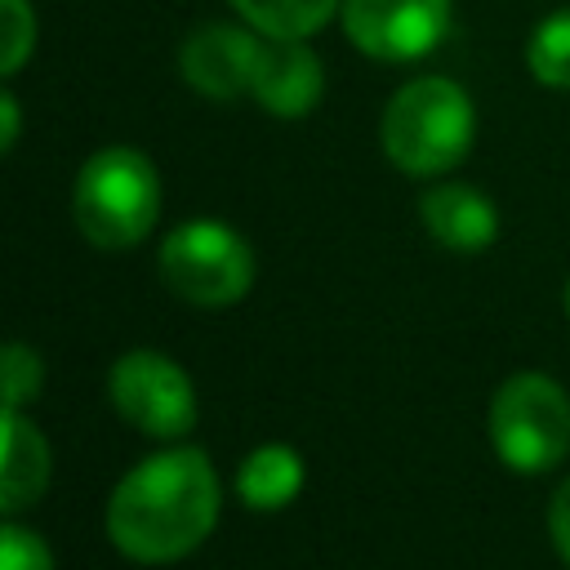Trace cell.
I'll use <instances>...</instances> for the list:
<instances>
[{
    "label": "cell",
    "mask_w": 570,
    "mask_h": 570,
    "mask_svg": "<svg viewBox=\"0 0 570 570\" xmlns=\"http://www.w3.org/2000/svg\"><path fill=\"white\" fill-rule=\"evenodd\" d=\"M0 570H53V557L45 548V539L27 525H18L13 517H4L0 530Z\"/></svg>",
    "instance_id": "obj_17"
},
{
    "label": "cell",
    "mask_w": 570,
    "mask_h": 570,
    "mask_svg": "<svg viewBox=\"0 0 570 570\" xmlns=\"http://www.w3.org/2000/svg\"><path fill=\"white\" fill-rule=\"evenodd\" d=\"M490 445L494 454L521 472L539 476L552 472L570 454V396L548 374H512L490 396Z\"/></svg>",
    "instance_id": "obj_4"
},
{
    "label": "cell",
    "mask_w": 570,
    "mask_h": 570,
    "mask_svg": "<svg viewBox=\"0 0 570 570\" xmlns=\"http://www.w3.org/2000/svg\"><path fill=\"white\" fill-rule=\"evenodd\" d=\"M36 53V4L0 0V76H18Z\"/></svg>",
    "instance_id": "obj_15"
},
{
    "label": "cell",
    "mask_w": 570,
    "mask_h": 570,
    "mask_svg": "<svg viewBox=\"0 0 570 570\" xmlns=\"http://www.w3.org/2000/svg\"><path fill=\"white\" fill-rule=\"evenodd\" d=\"M566 316H570V281H566Z\"/></svg>",
    "instance_id": "obj_20"
},
{
    "label": "cell",
    "mask_w": 570,
    "mask_h": 570,
    "mask_svg": "<svg viewBox=\"0 0 570 570\" xmlns=\"http://www.w3.org/2000/svg\"><path fill=\"white\" fill-rule=\"evenodd\" d=\"M227 9L263 36L312 40L316 31H325L338 18L343 0H227Z\"/></svg>",
    "instance_id": "obj_13"
},
{
    "label": "cell",
    "mask_w": 570,
    "mask_h": 570,
    "mask_svg": "<svg viewBox=\"0 0 570 570\" xmlns=\"http://www.w3.org/2000/svg\"><path fill=\"white\" fill-rule=\"evenodd\" d=\"M49 485V445L22 410H4V468H0V512H27Z\"/></svg>",
    "instance_id": "obj_11"
},
{
    "label": "cell",
    "mask_w": 570,
    "mask_h": 570,
    "mask_svg": "<svg viewBox=\"0 0 570 570\" xmlns=\"http://www.w3.org/2000/svg\"><path fill=\"white\" fill-rule=\"evenodd\" d=\"M303 476L307 472H303L298 450L272 441V445H258V450H249L240 459V468H236V494L254 512H281V508H289L298 499Z\"/></svg>",
    "instance_id": "obj_12"
},
{
    "label": "cell",
    "mask_w": 570,
    "mask_h": 570,
    "mask_svg": "<svg viewBox=\"0 0 570 570\" xmlns=\"http://www.w3.org/2000/svg\"><path fill=\"white\" fill-rule=\"evenodd\" d=\"M45 383V361L36 347L27 343H9L4 347V410H22L40 396Z\"/></svg>",
    "instance_id": "obj_16"
},
{
    "label": "cell",
    "mask_w": 570,
    "mask_h": 570,
    "mask_svg": "<svg viewBox=\"0 0 570 570\" xmlns=\"http://www.w3.org/2000/svg\"><path fill=\"white\" fill-rule=\"evenodd\" d=\"M107 396L129 428H138L156 441H178L183 432L196 428L191 379L178 361H169L156 347H134V352L116 356V365L107 374Z\"/></svg>",
    "instance_id": "obj_6"
},
{
    "label": "cell",
    "mask_w": 570,
    "mask_h": 570,
    "mask_svg": "<svg viewBox=\"0 0 570 570\" xmlns=\"http://www.w3.org/2000/svg\"><path fill=\"white\" fill-rule=\"evenodd\" d=\"M160 276L196 307H227L254 285V249L236 227L218 218H191L165 236Z\"/></svg>",
    "instance_id": "obj_5"
},
{
    "label": "cell",
    "mask_w": 570,
    "mask_h": 570,
    "mask_svg": "<svg viewBox=\"0 0 570 570\" xmlns=\"http://www.w3.org/2000/svg\"><path fill=\"white\" fill-rule=\"evenodd\" d=\"M548 530H552V543H557L561 561L570 566V481H561L552 503H548Z\"/></svg>",
    "instance_id": "obj_18"
},
{
    "label": "cell",
    "mask_w": 570,
    "mask_h": 570,
    "mask_svg": "<svg viewBox=\"0 0 570 570\" xmlns=\"http://www.w3.org/2000/svg\"><path fill=\"white\" fill-rule=\"evenodd\" d=\"M325 94V67L307 40H285V36H263L258 31V53L249 71V98L281 120H303Z\"/></svg>",
    "instance_id": "obj_8"
},
{
    "label": "cell",
    "mask_w": 570,
    "mask_h": 570,
    "mask_svg": "<svg viewBox=\"0 0 570 570\" xmlns=\"http://www.w3.org/2000/svg\"><path fill=\"white\" fill-rule=\"evenodd\" d=\"M160 214V178L147 151L102 147L94 151L71 187V218L80 236L98 249L138 245Z\"/></svg>",
    "instance_id": "obj_3"
},
{
    "label": "cell",
    "mask_w": 570,
    "mask_h": 570,
    "mask_svg": "<svg viewBox=\"0 0 570 570\" xmlns=\"http://www.w3.org/2000/svg\"><path fill=\"white\" fill-rule=\"evenodd\" d=\"M476 138V107L463 85L450 76H414L405 80L383 116H379V147L383 156L410 178L450 174Z\"/></svg>",
    "instance_id": "obj_2"
},
{
    "label": "cell",
    "mask_w": 570,
    "mask_h": 570,
    "mask_svg": "<svg viewBox=\"0 0 570 570\" xmlns=\"http://www.w3.org/2000/svg\"><path fill=\"white\" fill-rule=\"evenodd\" d=\"M454 18V0H343L338 27L356 53L374 62L428 58Z\"/></svg>",
    "instance_id": "obj_7"
},
{
    "label": "cell",
    "mask_w": 570,
    "mask_h": 570,
    "mask_svg": "<svg viewBox=\"0 0 570 570\" xmlns=\"http://www.w3.org/2000/svg\"><path fill=\"white\" fill-rule=\"evenodd\" d=\"M258 53V31L236 22H205L178 49V76L214 102H232L249 94V71Z\"/></svg>",
    "instance_id": "obj_9"
},
{
    "label": "cell",
    "mask_w": 570,
    "mask_h": 570,
    "mask_svg": "<svg viewBox=\"0 0 570 570\" xmlns=\"http://www.w3.org/2000/svg\"><path fill=\"white\" fill-rule=\"evenodd\" d=\"M218 503V476L205 450L174 445L120 476L107 499V534L134 561H178L205 543Z\"/></svg>",
    "instance_id": "obj_1"
},
{
    "label": "cell",
    "mask_w": 570,
    "mask_h": 570,
    "mask_svg": "<svg viewBox=\"0 0 570 570\" xmlns=\"http://www.w3.org/2000/svg\"><path fill=\"white\" fill-rule=\"evenodd\" d=\"M419 218L454 254H481L499 236V209L485 191L468 183H436L419 196Z\"/></svg>",
    "instance_id": "obj_10"
},
{
    "label": "cell",
    "mask_w": 570,
    "mask_h": 570,
    "mask_svg": "<svg viewBox=\"0 0 570 570\" xmlns=\"http://www.w3.org/2000/svg\"><path fill=\"white\" fill-rule=\"evenodd\" d=\"M18 129H22L18 98H13V89H0V151H13L18 147Z\"/></svg>",
    "instance_id": "obj_19"
},
{
    "label": "cell",
    "mask_w": 570,
    "mask_h": 570,
    "mask_svg": "<svg viewBox=\"0 0 570 570\" xmlns=\"http://www.w3.org/2000/svg\"><path fill=\"white\" fill-rule=\"evenodd\" d=\"M525 67L543 89H570V4L543 13L525 36Z\"/></svg>",
    "instance_id": "obj_14"
}]
</instances>
